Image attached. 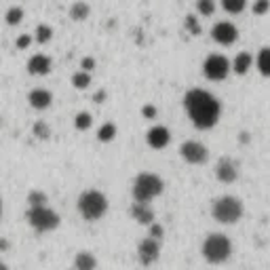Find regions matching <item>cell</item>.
<instances>
[{"label": "cell", "instance_id": "cell-5", "mask_svg": "<svg viewBox=\"0 0 270 270\" xmlns=\"http://www.w3.org/2000/svg\"><path fill=\"white\" fill-rule=\"evenodd\" d=\"M211 215L218 224L224 226H232L237 224L243 218V203L239 196H232V194H224L220 199H215L211 205Z\"/></svg>", "mask_w": 270, "mask_h": 270}, {"label": "cell", "instance_id": "cell-36", "mask_svg": "<svg viewBox=\"0 0 270 270\" xmlns=\"http://www.w3.org/2000/svg\"><path fill=\"white\" fill-rule=\"evenodd\" d=\"M0 249H9V243L7 241H0Z\"/></svg>", "mask_w": 270, "mask_h": 270}, {"label": "cell", "instance_id": "cell-13", "mask_svg": "<svg viewBox=\"0 0 270 270\" xmlns=\"http://www.w3.org/2000/svg\"><path fill=\"white\" fill-rule=\"evenodd\" d=\"M28 103H30V108H34V110H47V108H51V103H53V93L49 89L36 87L28 93Z\"/></svg>", "mask_w": 270, "mask_h": 270}, {"label": "cell", "instance_id": "cell-7", "mask_svg": "<svg viewBox=\"0 0 270 270\" xmlns=\"http://www.w3.org/2000/svg\"><path fill=\"white\" fill-rule=\"evenodd\" d=\"M230 61L228 57L220 55V53H211V55L205 57L203 61V74L207 80H213V82H222L228 78L230 74Z\"/></svg>", "mask_w": 270, "mask_h": 270}, {"label": "cell", "instance_id": "cell-32", "mask_svg": "<svg viewBox=\"0 0 270 270\" xmlns=\"http://www.w3.org/2000/svg\"><path fill=\"white\" fill-rule=\"evenodd\" d=\"M150 237L163 239V237H165V228L160 226V224H156V222H152V224H150Z\"/></svg>", "mask_w": 270, "mask_h": 270}, {"label": "cell", "instance_id": "cell-8", "mask_svg": "<svg viewBox=\"0 0 270 270\" xmlns=\"http://www.w3.org/2000/svg\"><path fill=\"white\" fill-rule=\"evenodd\" d=\"M179 156H182L188 165H205L209 160V150L199 139H186L182 146H179Z\"/></svg>", "mask_w": 270, "mask_h": 270}, {"label": "cell", "instance_id": "cell-3", "mask_svg": "<svg viewBox=\"0 0 270 270\" xmlns=\"http://www.w3.org/2000/svg\"><path fill=\"white\" fill-rule=\"evenodd\" d=\"M201 254L205 258V262L220 266L226 264L232 258V241L222 235V232H211V235L205 237L203 245H201Z\"/></svg>", "mask_w": 270, "mask_h": 270}, {"label": "cell", "instance_id": "cell-33", "mask_svg": "<svg viewBox=\"0 0 270 270\" xmlns=\"http://www.w3.org/2000/svg\"><path fill=\"white\" fill-rule=\"evenodd\" d=\"M95 66H97V61H95L93 57H82V59H80V68H82L85 72H93Z\"/></svg>", "mask_w": 270, "mask_h": 270}, {"label": "cell", "instance_id": "cell-37", "mask_svg": "<svg viewBox=\"0 0 270 270\" xmlns=\"http://www.w3.org/2000/svg\"><path fill=\"white\" fill-rule=\"evenodd\" d=\"M3 209H5V205H3V199H0V215H3Z\"/></svg>", "mask_w": 270, "mask_h": 270}, {"label": "cell", "instance_id": "cell-19", "mask_svg": "<svg viewBox=\"0 0 270 270\" xmlns=\"http://www.w3.org/2000/svg\"><path fill=\"white\" fill-rule=\"evenodd\" d=\"M74 268H78V270H93V268H97V260L93 258V254H89V251H80V254H76V258H74Z\"/></svg>", "mask_w": 270, "mask_h": 270}, {"label": "cell", "instance_id": "cell-14", "mask_svg": "<svg viewBox=\"0 0 270 270\" xmlns=\"http://www.w3.org/2000/svg\"><path fill=\"white\" fill-rule=\"evenodd\" d=\"M51 68H53V61L45 53H36V55H32L28 59V72L32 76H47Z\"/></svg>", "mask_w": 270, "mask_h": 270}, {"label": "cell", "instance_id": "cell-15", "mask_svg": "<svg viewBox=\"0 0 270 270\" xmlns=\"http://www.w3.org/2000/svg\"><path fill=\"white\" fill-rule=\"evenodd\" d=\"M129 213H131V218H133L137 224H141V226H150V224L154 222V211H152L150 203H139V201H133V205H131V209H129Z\"/></svg>", "mask_w": 270, "mask_h": 270}, {"label": "cell", "instance_id": "cell-22", "mask_svg": "<svg viewBox=\"0 0 270 270\" xmlns=\"http://www.w3.org/2000/svg\"><path fill=\"white\" fill-rule=\"evenodd\" d=\"M222 3V9L230 15H239L247 9V0H220Z\"/></svg>", "mask_w": 270, "mask_h": 270}, {"label": "cell", "instance_id": "cell-20", "mask_svg": "<svg viewBox=\"0 0 270 270\" xmlns=\"http://www.w3.org/2000/svg\"><path fill=\"white\" fill-rule=\"evenodd\" d=\"M91 85V72H85V70H78L72 74V87L78 89V91H85V89Z\"/></svg>", "mask_w": 270, "mask_h": 270}, {"label": "cell", "instance_id": "cell-23", "mask_svg": "<svg viewBox=\"0 0 270 270\" xmlns=\"http://www.w3.org/2000/svg\"><path fill=\"white\" fill-rule=\"evenodd\" d=\"M24 17H26V13H24L22 7H11V9L5 13V22H7L9 26H19V24L24 22Z\"/></svg>", "mask_w": 270, "mask_h": 270}, {"label": "cell", "instance_id": "cell-24", "mask_svg": "<svg viewBox=\"0 0 270 270\" xmlns=\"http://www.w3.org/2000/svg\"><path fill=\"white\" fill-rule=\"evenodd\" d=\"M32 135H34L36 139L47 141V139L51 137V127H49V122H45V120H36V122H34V127H32Z\"/></svg>", "mask_w": 270, "mask_h": 270}, {"label": "cell", "instance_id": "cell-12", "mask_svg": "<svg viewBox=\"0 0 270 270\" xmlns=\"http://www.w3.org/2000/svg\"><path fill=\"white\" fill-rule=\"evenodd\" d=\"M215 177H218L222 184H235L239 179V165L232 158L222 156L218 160V165H215Z\"/></svg>", "mask_w": 270, "mask_h": 270}, {"label": "cell", "instance_id": "cell-29", "mask_svg": "<svg viewBox=\"0 0 270 270\" xmlns=\"http://www.w3.org/2000/svg\"><path fill=\"white\" fill-rule=\"evenodd\" d=\"M251 11H254L256 17H264L270 11V0H256L254 7H251Z\"/></svg>", "mask_w": 270, "mask_h": 270}, {"label": "cell", "instance_id": "cell-27", "mask_svg": "<svg viewBox=\"0 0 270 270\" xmlns=\"http://www.w3.org/2000/svg\"><path fill=\"white\" fill-rule=\"evenodd\" d=\"M36 40H38L40 45H47L51 38H53V28L47 26V24H40V26H36Z\"/></svg>", "mask_w": 270, "mask_h": 270}, {"label": "cell", "instance_id": "cell-16", "mask_svg": "<svg viewBox=\"0 0 270 270\" xmlns=\"http://www.w3.org/2000/svg\"><path fill=\"white\" fill-rule=\"evenodd\" d=\"M251 68H254V55L247 53V51L239 53V55L230 61V70L235 72V74H239V76H245Z\"/></svg>", "mask_w": 270, "mask_h": 270}, {"label": "cell", "instance_id": "cell-10", "mask_svg": "<svg viewBox=\"0 0 270 270\" xmlns=\"http://www.w3.org/2000/svg\"><path fill=\"white\" fill-rule=\"evenodd\" d=\"M160 256V239H154V237H146L141 239L139 245H137V260L139 264L143 266H152Z\"/></svg>", "mask_w": 270, "mask_h": 270}, {"label": "cell", "instance_id": "cell-2", "mask_svg": "<svg viewBox=\"0 0 270 270\" xmlns=\"http://www.w3.org/2000/svg\"><path fill=\"white\" fill-rule=\"evenodd\" d=\"M76 209L85 222H99L108 213V196L97 188L82 190L76 201Z\"/></svg>", "mask_w": 270, "mask_h": 270}, {"label": "cell", "instance_id": "cell-18", "mask_svg": "<svg viewBox=\"0 0 270 270\" xmlns=\"http://www.w3.org/2000/svg\"><path fill=\"white\" fill-rule=\"evenodd\" d=\"M70 19L72 22H85L89 15H91V7H89L87 3H82V0H76L74 5L70 7Z\"/></svg>", "mask_w": 270, "mask_h": 270}, {"label": "cell", "instance_id": "cell-21", "mask_svg": "<svg viewBox=\"0 0 270 270\" xmlns=\"http://www.w3.org/2000/svg\"><path fill=\"white\" fill-rule=\"evenodd\" d=\"M116 137V124L114 122H103L101 127L97 129V139L101 143H108V141H112Z\"/></svg>", "mask_w": 270, "mask_h": 270}, {"label": "cell", "instance_id": "cell-1", "mask_svg": "<svg viewBox=\"0 0 270 270\" xmlns=\"http://www.w3.org/2000/svg\"><path fill=\"white\" fill-rule=\"evenodd\" d=\"M184 110L196 129L209 131L220 122L222 103L213 93L205 91V89H190L184 95Z\"/></svg>", "mask_w": 270, "mask_h": 270}, {"label": "cell", "instance_id": "cell-9", "mask_svg": "<svg viewBox=\"0 0 270 270\" xmlns=\"http://www.w3.org/2000/svg\"><path fill=\"white\" fill-rule=\"evenodd\" d=\"M211 38L222 47H232L239 40V28L232 22H218L211 28Z\"/></svg>", "mask_w": 270, "mask_h": 270}, {"label": "cell", "instance_id": "cell-30", "mask_svg": "<svg viewBox=\"0 0 270 270\" xmlns=\"http://www.w3.org/2000/svg\"><path fill=\"white\" fill-rule=\"evenodd\" d=\"M186 30H188L192 36H201V24L196 22L194 15H186Z\"/></svg>", "mask_w": 270, "mask_h": 270}, {"label": "cell", "instance_id": "cell-34", "mask_svg": "<svg viewBox=\"0 0 270 270\" xmlns=\"http://www.w3.org/2000/svg\"><path fill=\"white\" fill-rule=\"evenodd\" d=\"M15 45H17V49H28V47L32 45V36H30V34H22L19 38H17Z\"/></svg>", "mask_w": 270, "mask_h": 270}, {"label": "cell", "instance_id": "cell-28", "mask_svg": "<svg viewBox=\"0 0 270 270\" xmlns=\"http://www.w3.org/2000/svg\"><path fill=\"white\" fill-rule=\"evenodd\" d=\"M196 11L203 17H211L215 13V0H196Z\"/></svg>", "mask_w": 270, "mask_h": 270}, {"label": "cell", "instance_id": "cell-26", "mask_svg": "<svg viewBox=\"0 0 270 270\" xmlns=\"http://www.w3.org/2000/svg\"><path fill=\"white\" fill-rule=\"evenodd\" d=\"M49 203V196L43 190H30L28 192V205L30 207H38V205H47Z\"/></svg>", "mask_w": 270, "mask_h": 270}, {"label": "cell", "instance_id": "cell-35", "mask_svg": "<svg viewBox=\"0 0 270 270\" xmlns=\"http://www.w3.org/2000/svg\"><path fill=\"white\" fill-rule=\"evenodd\" d=\"M103 95H106L103 91H101V93H97V97H95V99H97V103H101V99H103Z\"/></svg>", "mask_w": 270, "mask_h": 270}, {"label": "cell", "instance_id": "cell-11", "mask_svg": "<svg viewBox=\"0 0 270 270\" xmlns=\"http://www.w3.org/2000/svg\"><path fill=\"white\" fill-rule=\"evenodd\" d=\"M146 143L152 150H165L171 143V131L165 127V124H154V127H150L146 133Z\"/></svg>", "mask_w": 270, "mask_h": 270}, {"label": "cell", "instance_id": "cell-17", "mask_svg": "<svg viewBox=\"0 0 270 270\" xmlns=\"http://www.w3.org/2000/svg\"><path fill=\"white\" fill-rule=\"evenodd\" d=\"M254 61H256V68H258L260 74L270 78V47H262Z\"/></svg>", "mask_w": 270, "mask_h": 270}, {"label": "cell", "instance_id": "cell-25", "mask_svg": "<svg viewBox=\"0 0 270 270\" xmlns=\"http://www.w3.org/2000/svg\"><path fill=\"white\" fill-rule=\"evenodd\" d=\"M91 124H93V116L89 112H78L74 116V127L78 131H89V129H91Z\"/></svg>", "mask_w": 270, "mask_h": 270}, {"label": "cell", "instance_id": "cell-6", "mask_svg": "<svg viewBox=\"0 0 270 270\" xmlns=\"http://www.w3.org/2000/svg\"><path fill=\"white\" fill-rule=\"evenodd\" d=\"M26 220L36 232H53L55 228H59V222H61V218L49 205L30 207L26 213Z\"/></svg>", "mask_w": 270, "mask_h": 270}, {"label": "cell", "instance_id": "cell-31", "mask_svg": "<svg viewBox=\"0 0 270 270\" xmlns=\"http://www.w3.org/2000/svg\"><path fill=\"white\" fill-rule=\"evenodd\" d=\"M156 114H158V110H156V106H152V103H148V106L141 108V116H143V118L152 120V118H156Z\"/></svg>", "mask_w": 270, "mask_h": 270}, {"label": "cell", "instance_id": "cell-4", "mask_svg": "<svg viewBox=\"0 0 270 270\" xmlns=\"http://www.w3.org/2000/svg\"><path fill=\"white\" fill-rule=\"evenodd\" d=\"M165 190V182L163 177L150 173V171H143L133 179V201L139 203H152L156 196H160Z\"/></svg>", "mask_w": 270, "mask_h": 270}, {"label": "cell", "instance_id": "cell-38", "mask_svg": "<svg viewBox=\"0 0 270 270\" xmlns=\"http://www.w3.org/2000/svg\"><path fill=\"white\" fill-rule=\"evenodd\" d=\"M0 268H7V266H5V264H3V262H0Z\"/></svg>", "mask_w": 270, "mask_h": 270}]
</instances>
